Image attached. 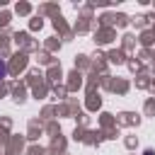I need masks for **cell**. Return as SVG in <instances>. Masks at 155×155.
<instances>
[{"label": "cell", "mask_w": 155, "mask_h": 155, "mask_svg": "<svg viewBox=\"0 0 155 155\" xmlns=\"http://www.w3.org/2000/svg\"><path fill=\"white\" fill-rule=\"evenodd\" d=\"M7 75V65H5V61H0V80Z\"/></svg>", "instance_id": "obj_1"}]
</instances>
